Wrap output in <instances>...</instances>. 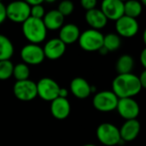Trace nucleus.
<instances>
[{
	"instance_id": "1",
	"label": "nucleus",
	"mask_w": 146,
	"mask_h": 146,
	"mask_svg": "<svg viewBox=\"0 0 146 146\" xmlns=\"http://www.w3.org/2000/svg\"><path fill=\"white\" fill-rule=\"evenodd\" d=\"M142 90V86L136 74H118L112 81V92L120 98H133Z\"/></svg>"
},
{
	"instance_id": "2",
	"label": "nucleus",
	"mask_w": 146,
	"mask_h": 146,
	"mask_svg": "<svg viewBox=\"0 0 146 146\" xmlns=\"http://www.w3.org/2000/svg\"><path fill=\"white\" fill-rule=\"evenodd\" d=\"M22 33L30 44H38L45 39L47 29L42 19L30 16L22 23Z\"/></svg>"
},
{
	"instance_id": "3",
	"label": "nucleus",
	"mask_w": 146,
	"mask_h": 146,
	"mask_svg": "<svg viewBox=\"0 0 146 146\" xmlns=\"http://www.w3.org/2000/svg\"><path fill=\"white\" fill-rule=\"evenodd\" d=\"M104 37L100 31L91 28L80 33L78 42L80 48L86 51H99L104 46Z\"/></svg>"
},
{
	"instance_id": "4",
	"label": "nucleus",
	"mask_w": 146,
	"mask_h": 146,
	"mask_svg": "<svg viewBox=\"0 0 146 146\" xmlns=\"http://www.w3.org/2000/svg\"><path fill=\"white\" fill-rule=\"evenodd\" d=\"M98 141L105 146H115L121 141L120 129L112 123L104 122L100 124L96 131Z\"/></svg>"
},
{
	"instance_id": "5",
	"label": "nucleus",
	"mask_w": 146,
	"mask_h": 146,
	"mask_svg": "<svg viewBox=\"0 0 146 146\" xmlns=\"http://www.w3.org/2000/svg\"><path fill=\"white\" fill-rule=\"evenodd\" d=\"M118 101L119 98L112 91H102L95 94L92 104L97 110L108 113L116 110Z\"/></svg>"
},
{
	"instance_id": "6",
	"label": "nucleus",
	"mask_w": 146,
	"mask_h": 146,
	"mask_svg": "<svg viewBox=\"0 0 146 146\" xmlns=\"http://www.w3.org/2000/svg\"><path fill=\"white\" fill-rule=\"evenodd\" d=\"M30 10L26 1H15L6 6L7 18L15 23H23L31 16Z\"/></svg>"
},
{
	"instance_id": "7",
	"label": "nucleus",
	"mask_w": 146,
	"mask_h": 146,
	"mask_svg": "<svg viewBox=\"0 0 146 146\" xmlns=\"http://www.w3.org/2000/svg\"><path fill=\"white\" fill-rule=\"evenodd\" d=\"M36 85L38 96L43 100L52 102L59 97L61 87L56 80L50 78H42Z\"/></svg>"
},
{
	"instance_id": "8",
	"label": "nucleus",
	"mask_w": 146,
	"mask_h": 146,
	"mask_svg": "<svg viewBox=\"0 0 146 146\" xmlns=\"http://www.w3.org/2000/svg\"><path fill=\"white\" fill-rule=\"evenodd\" d=\"M13 92L15 98L21 101H32L38 96L37 85L29 79L22 81H16L13 86Z\"/></svg>"
},
{
	"instance_id": "9",
	"label": "nucleus",
	"mask_w": 146,
	"mask_h": 146,
	"mask_svg": "<svg viewBox=\"0 0 146 146\" xmlns=\"http://www.w3.org/2000/svg\"><path fill=\"white\" fill-rule=\"evenodd\" d=\"M21 57L27 65H38L45 58L43 48L35 44H28L23 46L21 50Z\"/></svg>"
},
{
	"instance_id": "10",
	"label": "nucleus",
	"mask_w": 146,
	"mask_h": 146,
	"mask_svg": "<svg viewBox=\"0 0 146 146\" xmlns=\"http://www.w3.org/2000/svg\"><path fill=\"white\" fill-rule=\"evenodd\" d=\"M139 29V26L138 21L125 15L115 21L116 33L120 37L133 38L138 33Z\"/></svg>"
},
{
	"instance_id": "11",
	"label": "nucleus",
	"mask_w": 146,
	"mask_h": 146,
	"mask_svg": "<svg viewBox=\"0 0 146 146\" xmlns=\"http://www.w3.org/2000/svg\"><path fill=\"white\" fill-rule=\"evenodd\" d=\"M116 110L123 119L129 121L138 118L140 112V107L134 98H120Z\"/></svg>"
},
{
	"instance_id": "12",
	"label": "nucleus",
	"mask_w": 146,
	"mask_h": 146,
	"mask_svg": "<svg viewBox=\"0 0 146 146\" xmlns=\"http://www.w3.org/2000/svg\"><path fill=\"white\" fill-rule=\"evenodd\" d=\"M100 9L108 21H116L124 15V2L121 0H104L101 4Z\"/></svg>"
},
{
	"instance_id": "13",
	"label": "nucleus",
	"mask_w": 146,
	"mask_h": 146,
	"mask_svg": "<svg viewBox=\"0 0 146 146\" xmlns=\"http://www.w3.org/2000/svg\"><path fill=\"white\" fill-rule=\"evenodd\" d=\"M43 50L46 58L50 60H56L64 55L66 51V44L59 38H55L48 40Z\"/></svg>"
},
{
	"instance_id": "14",
	"label": "nucleus",
	"mask_w": 146,
	"mask_h": 146,
	"mask_svg": "<svg viewBox=\"0 0 146 146\" xmlns=\"http://www.w3.org/2000/svg\"><path fill=\"white\" fill-rule=\"evenodd\" d=\"M141 130V125L139 121L135 120L126 121L120 128V134L121 141L131 142L137 139Z\"/></svg>"
},
{
	"instance_id": "15",
	"label": "nucleus",
	"mask_w": 146,
	"mask_h": 146,
	"mask_svg": "<svg viewBox=\"0 0 146 146\" xmlns=\"http://www.w3.org/2000/svg\"><path fill=\"white\" fill-rule=\"evenodd\" d=\"M71 111L70 103L67 98H57L50 102V112L54 118L64 120L68 117Z\"/></svg>"
},
{
	"instance_id": "16",
	"label": "nucleus",
	"mask_w": 146,
	"mask_h": 146,
	"mask_svg": "<svg viewBox=\"0 0 146 146\" xmlns=\"http://www.w3.org/2000/svg\"><path fill=\"white\" fill-rule=\"evenodd\" d=\"M70 91L75 98L85 99L91 95L92 86L86 80L81 77H77L72 80L70 83Z\"/></svg>"
},
{
	"instance_id": "17",
	"label": "nucleus",
	"mask_w": 146,
	"mask_h": 146,
	"mask_svg": "<svg viewBox=\"0 0 146 146\" xmlns=\"http://www.w3.org/2000/svg\"><path fill=\"white\" fill-rule=\"evenodd\" d=\"M86 21L87 24L92 27V29L100 30L103 29L108 23V19L102 12L101 9H94L89 11H86Z\"/></svg>"
},
{
	"instance_id": "18",
	"label": "nucleus",
	"mask_w": 146,
	"mask_h": 146,
	"mask_svg": "<svg viewBox=\"0 0 146 146\" xmlns=\"http://www.w3.org/2000/svg\"><path fill=\"white\" fill-rule=\"evenodd\" d=\"M80 31L78 26L73 23H68L63 25L60 29L59 38L67 45L75 43L79 40L80 36Z\"/></svg>"
},
{
	"instance_id": "19",
	"label": "nucleus",
	"mask_w": 146,
	"mask_h": 146,
	"mask_svg": "<svg viewBox=\"0 0 146 146\" xmlns=\"http://www.w3.org/2000/svg\"><path fill=\"white\" fill-rule=\"evenodd\" d=\"M43 21L47 30H57L63 26L64 16L57 9H52L45 13Z\"/></svg>"
},
{
	"instance_id": "20",
	"label": "nucleus",
	"mask_w": 146,
	"mask_h": 146,
	"mask_svg": "<svg viewBox=\"0 0 146 146\" xmlns=\"http://www.w3.org/2000/svg\"><path fill=\"white\" fill-rule=\"evenodd\" d=\"M134 59L132 56L128 54H123L117 59L115 68L118 74H132V71L134 68Z\"/></svg>"
},
{
	"instance_id": "21",
	"label": "nucleus",
	"mask_w": 146,
	"mask_h": 146,
	"mask_svg": "<svg viewBox=\"0 0 146 146\" xmlns=\"http://www.w3.org/2000/svg\"><path fill=\"white\" fill-rule=\"evenodd\" d=\"M14 54V45L10 39L0 34V61L9 60Z\"/></svg>"
},
{
	"instance_id": "22",
	"label": "nucleus",
	"mask_w": 146,
	"mask_h": 146,
	"mask_svg": "<svg viewBox=\"0 0 146 146\" xmlns=\"http://www.w3.org/2000/svg\"><path fill=\"white\" fill-rule=\"evenodd\" d=\"M121 45V37L115 33H110L104 37V48L108 52L117 50Z\"/></svg>"
},
{
	"instance_id": "23",
	"label": "nucleus",
	"mask_w": 146,
	"mask_h": 146,
	"mask_svg": "<svg viewBox=\"0 0 146 146\" xmlns=\"http://www.w3.org/2000/svg\"><path fill=\"white\" fill-rule=\"evenodd\" d=\"M143 10L141 2L137 0H131L124 3V15L136 19L139 17Z\"/></svg>"
},
{
	"instance_id": "24",
	"label": "nucleus",
	"mask_w": 146,
	"mask_h": 146,
	"mask_svg": "<svg viewBox=\"0 0 146 146\" xmlns=\"http://www.w3.org/2000/svg\"><path fill=\"white\" fill-rule=\"evenodd\" d=\"M30 75V69L28 65L24 62L18 63L14 66L13 70V76L16 80V81H22L28 80Z\"/></svg>"
},
{
	"instance_id": "25",
	"label": "nucleus",
	"mask_w": 146,
	"mask_h": 146,
	"mask_svg": "<svg viewBox=\"0 0 146 146\" xmlns=\"http://www.w3.org/2000/svg\"><path fill=\"white\" fill-rule=\"evenodd\" d=\"M14 65L10 60L0 61V80H5L13 76Z\"/></svg>"
},
{
	"instance_id": "26",
	"label": "nucleus",
	"mask_w": 146,
	"mask_h": 146,
	"mask_svg": "<svg viewBox=\"0 0 146 146\" xmlns=\"http://www.w3.org/2000/svg\"><path fill=\"white\" fill-rule=\"evenodd\" d=\"M74 9V3L69 1V0H65L62 1L59 3L57 10L65 17L68 15H70Z\"/></svg>"
},
{
	"instance_id": "27",
	"label": "nucleus",
	"mask_w": 146,
	"mask_h": 146,
	"mask_svg": "<svg viewBox=\"0 0 146 146\" xmlns=\"http://www.w3.org/2000/svg\"><path fill=\"white\" fill-rule=\"evenodd\" d=\"M30 8H31V10H30L31 17L43 20V18H44V16L45 15V10H44V8L43 7L42 4L33 6V7H30Z\"/></svg>"
},
{
	"instance_id": "28",
	"label": "nucleus",
	"mask_w": 146,
	"mask_h": 146,
	"mask_svg": "<svg viewBox=\"0 0 146 146\" xmlns=\"http://www.w3.org/2000/svg\"><path fill=\"white\" fill-rule=\"evenodd\" d=\"M80 4L83 9H85L86 11H89V10L96 9L97 1L96 0H82L80 2Z\"/></svg>"
},
{
	"instance_id": "29",
	"label": "nucleus",
	"mask_w": 146,
	"mask_h": 146,
	"mask_svg": "<svg viewBox=\"0 0 146 146\" xmlns=\"http://www.w3.org/2000/svg\"><path fill=\"white\" fill-rule=\"evenodd\" d=\"M6 18H7L6 6L0 1V24L4 22Z\"/></svg>"
},
{
	"instance_id": "30",
	"label": "nucleus",
	"mask_w": 146,
	"mask_h": 146,
	"mask_svg": "<svg viewBox=\"0 0 146 146\" xmlns=\"http://www.w3.org/2000/svg\"><path fill=\"white\" fill-rule=\"evenodd\" d=\"M139 81H140V84H141V86H142V89H146V69H145L141 74L139 76Z\"/></svg>"
},
{
	"instance_id": "31",
	"label": "nucleus",
	"mask_w": 146,
	"mask_h": 146,
	"mask_svg": "<svg viewBox=\"0 0 146 146\" xmlns=\"http://www.w3.org/2000/svg\"><path fill=\"white\" fill-rule=\"evenodd\" d=\"M140 62L141 64L143 65V67L145 68V69H146V47L141 51L140 53Z\"/></svg>"
},
{
	"instance_id": "32",
	"label": "nucleus",
	"mask_w": 146,
	"mask_h": 146,
	"mask_svg": "<svg viewBox=\"0 0 146 146\" xmlns=\"http://www.w3.org/2000/svg\"><path fill=\"white\" fill-rule=\"evenodd\" d=\"M26 2L27 3V4L30 7H33V6H36V5L42 4L44 1L43 0H27Z\"/></svg>"
},
{
	"instance_id": "33",
	"label": "nucleus",
	"mask_w": 146,
	"mask_h": 146,
	"mask_svg": "<svg viewBox=\"0 0 146 146\" xmlns=\"http://www.w3.org/2000/svg\"><path fill=\"white\" fill-rule=\"evenodd\" d=\"M68 95V91L66 88H61L59 91V98H67V96Z\"/></svg>"
},
{
	"instance_id": "34",
	"label": "nucleus",
	"mask_w": 146,
	"mask_h": 146,
	"mask_svg": "<svg viewBox=\"0 0 146 146\" xmlns=\"http://www.w3.org/2000/svg\"><path fill=\"white\" fill-rule=\"evenodd\" d=\"M143 41H144V44H145L146 46V28L145 29L144 33H143Z\"/></svg>"
},
{
	"instance_id": "35",
	"label": "nucleus",
	"mask_w": 146,
	"mask_h": 146,
	"mask_svg": "<svg viewBox=\"0 0 146 146\" xmlns=\"http://www.w3.org/2000/svg\"><path fill=\"white\" fill-rule=\"evenodd\" d=\"M141 3H142V5H144V6H145L146 7V0H143V1L141 2Z\"/></svg>"
},
{
	"instance_id": "36",
	"label": "nucleus",
	"mask_w": 146,
	"mask_h": 146,
	"mask_svg": "<svg viewBox=\"0 0 146 146\" xmlns=\"http://www.w3.org/2000/svg\"><path fill=\"white\" fill-rule=\"evenodd\" d=\"M82 146H97V145H92V144H86V145H82Z\"/></svg>"
}]
</instances>
